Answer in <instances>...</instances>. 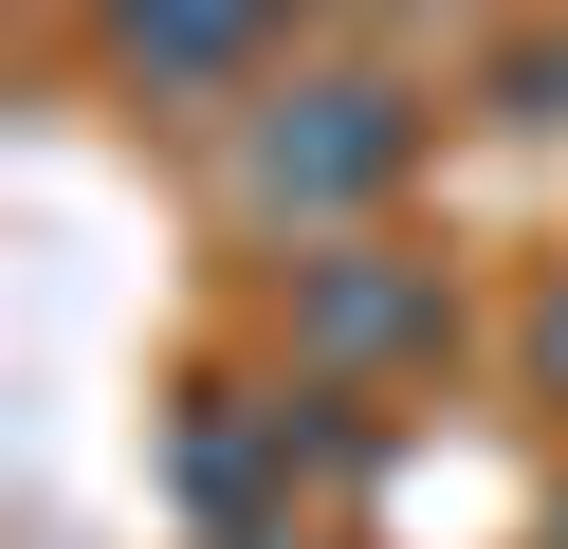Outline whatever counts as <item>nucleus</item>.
I'll list each match as a JSON object with an SVG mask.
<instances>
[{"instance_id": "nucleus-1", "label": "nucleus", "mask_w": 568, "mask_h": 549, "mask_svg": "<svg viewBox=\"0 0 568 549\" xmlns=\"http://www.w3.org/2000/svg\"><path fill=\"white\" fill-rule=\"evenodd\" d=\"M385 165H404V92H367V73H348V92H294V110H275L239 183H257L275 220H348Z\"/></svg>"}, {"instance_id": "nucleus-2", "label": "nucleus", "mask_w": 568, "mask_h": 549, "mask_svg": "<svg viewBox=\"0 0 568 549\" xmlns=\"http://www.w3.org/2000/svg\"><path fill=\"white\" fill-rule=\"evenodd\" d=\"M422 329H440L422 275H312V348L331 366H385V348H422Z\"/></svg>"}, {"instance_id": "nucleus-3", "label": "nucleus", "mask_w": 568, "mask_h": 549, "mask_svg": "<svg viewBox=\"0 0 568 549\" xmlns=\"http://www.w3.org/2000/svg\"><path fill=\"white\" fill-rule=\"evenodd\" d=\"M184 495H202V512L257 495V421H184Z\"/></svg>"}, {"instance_id": "nucleus-4", "label": "nucleus", "mask_w": 568, "mask_h": 549, "mask_svg": "<svg viewBox=\"0 0 568 549\" xmlns=\"http://www.w3.org/2000/svg\"><path fill=\"white\" fill-rule=\"evenodd\" d=\"M550 366H568V312H550Z\"/></svg>"}]
</instances>
